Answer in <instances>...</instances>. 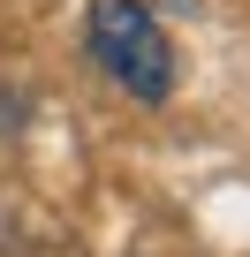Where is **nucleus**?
Returning a JSON list of instances; mask_svg holds the SVG:
<instances>
[{
	"label": "nucleus",
	"instance_id": "1",
	"mask_svg": "<svg viewBox=\"0 0 250 257\" xmlns=\"http://www.w3.org/2000/svg\"><path fill=\"white\" fill-rule=\"evenodd\" d=\"M84 46L99 61L106 83H121L137 106H159L175 91V38L144 0H91L84 16Z\"/></svg>",
	"mask_w": 250,
	"mask_h": 257
}]
</instances>
